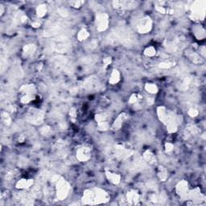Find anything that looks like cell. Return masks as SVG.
Wrapping results in <instances>:
<instances>
[{
  "label": "cell",
  "mask_w": 206,
  "mask_h": 206,
  "mask_svg": "<svg viewBox=\"0 0 206 206\" xmlns=\"http://www.w3.org/2000/svg\"><path fill=\"white\" fill-rule=\"evenodd\" d=\"M46 13V7L45 6H40V7L37 8V14H38L39 16H43Z\"/></svg>",
  "instance_id": "obj_17"
},
{
  "label": "cell",
  "mask_w": 206,
  "mask_h": 206,
  "mask_svg": "<svg viewBox=\"0 0 206 206\" xmlns=\"http://www.w3.org/2000/svg\"><path fill=\"white\" fill-rule=\"evenodd\" d=\"M195 36L198 40H202L204 38V30L200 27L199 28L195 30Z\"/></svg>",
  "instance_id": "obj_14"
},
{
  "label": "cell",
  "mask_w": 206,
  "mask_h": 206,
  "mask_svg": "<svg viewBox=\"0 0 206 206\" xmlns=\"http://www.w3.org/2000/svg\"><path fill=\"white\" fill-rule=\"evenodd\" d=\"M176 192L184 201H187L188 199V195H189L188 183L186 181H181L179 183L176 185Z\"/></svg>",
  "instance_id": "obj_3"
},
{
  "label": "cell",
  "mask_w": 206,
  "mask_h": 206,
  "mask_svg": "<svg viewBox=\"0 0 206 206\" xmlns=\"http://www.w3.org/2000/svg\"><path fill=\"white\" fill-rule=\"evenodd\" d=\"M120 79V75H119V72H118V71L117 70H114V72L111 73V76H110V82L111 83V84H115V83H117L118 81H119Z\"/></svg>",
  "instance_id": "obj_12"
},
{
  "label": "cell",
  "mask_w": 206,
  "mask_h": 206,
  "mask_svg": "<svg viewBox=\"0 0 206 206\" xmlns=\"http://www.w3.org/2000/svg\"><path fill=\"white\" fill-rule=\"evenodd\" d=\"M77 157L80 161H87L90 158V149L86 146L80 147L77 151Z\"/></svg>",
  "instance_id": "obj_6"
},
{
  "label": "cell",
  "mask_w": 206,
  "mask_h": 206,
  "mask_svg": "<svg viewBox=\"0 0 206 206\" xmlns=\"http://www.w3.org/2000/svg\"><path fill=\"white\" fill-rule=\"evenodd\" d=\"M125 119H126V117H125L124 114H122L120 116H118L117 119L115 120V122H114V124H113L112 127L113 129L116 130L117 129V128L121 127V126H122V122H123Z\"/></svg>",
  "instance_id": "obj_10"
},
{
  "label": "cell",
  "mask_w": 206,
  "mask_h": 206,
  "mask_svg": "<svg viewBox=\"0 0 206 206\" xmlns=\"http://www.w3.org/2000/svg\"><path fill=\"white\" fill-rule=\"evenodd\" d=\"M144 158H145V159H146L147 162H149V163H155V162H156L155 156L151 153V151H147L146 152H145V154H144Z\"/></svg>",
  "instance_id": "obj_13"
},
{
  "label": "cell",
  "mask_w": 206,
  "mask_h": 206,
  "mask_svg": "<svg viewBox=\"0 0 206 206\" xmlns=\"http://www.w3.org/2000/svg\"><path fill=\"white\" fill-rule=\"evenodd\" d=\"M166 147H167V151H172V148H173V145L172 143H167L166 144Z\"/></svg>",
  "instance_id": "obj_19"
},
{
  "label": "cell",
  "mask_w": 206,
  "mask_h": 206,
  "mask_svg": "<svg viewBox=\"0 0 206 206\" xmlns=\"http://www.w3.org/2000/svg\"><path fill=\"white\" fill-rule=\"evenodd\" d=\"M89 32L85 30V29H82L79 31L78 33V40H84L85 39H87L89 37Z\"/></svg>",
  "instance_id": "obj_15"
},
{
  "label": "cell",
  "mask_w": 206,
  "mask_h": 206,
  "mask_svg": "<svg viewBox=\"0 0 206 206\" xmlns=\"http://www.w3.org/2000/svg\"><path fill=\"white\" fill-rule=\"evenodd\" d=\"M138 31L140 33H146L148 32L151 28V20L148 17H145L140 19L139 24L137 25Z\"/></svg>",
  "instance_id": "obj_4"
},
{
  "label": "cell",
  "mask_w": 206,
  "mask_h": 206,
  "mask_svg": "<svg viewBox=\"0 0 206 206\" xmlns=\"http://www.w3.org/2000/svg\"><path fill=\"white\" fill-rule=\"evenodd\" d=\"M145 89L149 94H156L158 92V87L153 83H146L145 85Z\"/></svg>",
  "instance_id": "obj_11"
},
{
  "label": "cell",
  "mask_w": 206,
  "mask_h": 206,
  "mask_svg": "<svg viewBox=\"0 0 206 206\" xmlns=\"http://www.w3.org/2000/svg\"><path fill=\"white\" fill-rule=\"evenodd\" d=\"M97 28L98 31H104L108 27V15L105 14H98L96 18Z\"/></svg>",
  "instance_id": "obj_5"
},
{
  "label": "cell",
  "mask_w": 206,
  "mask_h": 206,
  "mask_svg": "<svg viewBox=\"0 0 206 206\" xmlns=\"http://www.w3.org/2000/svg\"><path fill=\"white\" fill-rule=\"evenodd\" d=\"M188 114H189L192 117H196V116L198 114V111H197V110H195V109H191V110H189Z\"/></svg>",
  "instance_id": "obj_18"
},
{
  "label": "cell",
  "mask_w": 206,
  "mask_h": 206,
  "mask_svg": "<svg viewBox=\"0 0 206 206\" xmlns=\"http://www.w3.org/2000/svg\"><path fill=\"white\" fill-rule=\"evenodd\" d=\"M110 199L107 192L100 188H94L92 190H87L83 195V202L85 204H94L105 203Z\"/></svg>",
  "instance_id": "obj_1"
},
{
  "label": "cell",
  "mask_w": 206,
  "mask_h": 206,
  "mask_svg": "<svg viewBox=\"0 0 206 206\" xmlns=\"http://www.w3.org/2000/svg\"><path fill=\"white\" fill-rule=\"evenodd\" d=\"M106 176H107L108 180H110V182L113 183V184H118L120 181V175H117V174H115V173H112V172H106Z\"/></svg>",
  "instance_id": "obj_9"
},
{
  "label": "cell",
  "mask_w": 206,
  "mask_h": 206,
  "mask_svg": "<svg viewBox=\"0 0 206 206\" xmlns=\"http://www.w3.org/2000/svg\"><path fill=\"white\" fill-rule=\"evenodd\" d=\"M127 201L129 202L130 204H135L138 203V201H139V195L136 192L134 191H131L127 193Z\"/></svg>",
  "instance_id": "obj_8"
},
{
  "label": "cell",
  "mask_w": 206,
  "mask_h": 206,
  "mask_svg": "<svg viewBox=\"0 0 206 206\" xmlns=\"http://www.w3.org/2000/svg\"><path fill=\"white\" fill-rule=\"evenodd\" d=\"M69 185L65 180H60L56 181V195L60 201H62L69 194Z\"/></svg>",
  "instance_id": "obj_2"
},
{
  "label": "cell",
  "mask_w": 206,
  "mask_h": 206,
  "mask_svg": "<svg viewBox=\"0 0 206 206\" xmlns=\"http://www.w3.org/2000/svg\"><path fill=\"white\" fill-rule=\"evenodd\" d=\"M32 185H33V180H32L22 179L17 182L16 188H19V189H26V188H29Z\"/></svg>",
  "instance_id": "obj_7"
},
{
  "label": "cell",
  "mask_w": 206,
  "mask_h": 206,
  "mask_svg": "<svg viewBox=\"0 0 206 206\" xmlns=\"http://www.w3.org/2000/svg\"><path fill=\"white\" fill-rule=\"evenodd\" d=\"M156 48L154 47H149L145 50V54L148 56H153L154 55H156Z\"/></svg>",
  "instance_id": "obj_16"
}]
</instances>
